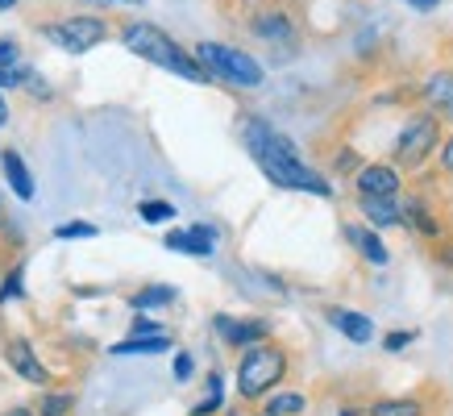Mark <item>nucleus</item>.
Instances as JSON below:
<instances>
[{"mask_svg":"<svg viewBox=\"0 0 453 416\" xmlns=\"http://www.w3.org/2000/svg\"><path fill=\"white\" fill-rule=\"evenodd\" d=\"M333 166H357L354 150H342V154H337V158H333Z\"/></svg>","mask_w":453,"mask_h":416,"instance_id":"2f4dec72","label":"nucleus"},{"mask_svg":"<svg viewBox=\"0 0 453 416\" xmlns=\"http://www.w3.org/2000/svg\"><path fill=\"white\" fill-rule=\"evenodd\" d=\"M100 229L92 221H67V225H58L55 229V237L58 242H71V237H96Z\"/></svg>","mask_w":453,"mask_h":416,"instance_id":"bb28decb","label":"nucleus"},{"mask_svg":"<svg viewBox=\"0 0 453 416\" xmlns=\"http://www.w3.org/2000/svg\"><path fill=\"white\" fill-rule=\"evenodd\" d=\"M437 158H441V175H445V180H453V134H449L445 142H441Z\"/></svg>","mask_w":453,"mask_h":416,"instance_id":"c85d7f7f","label":"nucleus"},{"mask_svg":"<svg viewBox=\"0 0 453 416\" xmlns=\"http://www.w3.org/2000/svg\"><path fill=\"white\" fill-rule=\"evenodd\" d=\"M354 188H357V196H399L403 175H399L395 163H366V166H357Z\"/></svg>","mask_w":453,"mask_h":416,"instance_id":"0eeeda50","label":"nucleus"},{"mask_svg":"<svg viewBox=\"0 0 453 416\" xmlns=\"http://www.w3.org/2000/svg\"><path fill=\"white\" fill-rule=\"evenodd\" d=\"M250 29H254L266 46H279V42L291 46V42H296V26H291V17L283 13V9H262V13L250 21Z\"/></svg>","mask_w":453,"mask_h":416,"instance_id":"2eb2a0df","label":"nucleus"},{"mask_svg":"<svg viewBox=\"0 0 453 416\" xmlns=\"http://www.w3.org/2000/svg\"><path fill=\"white\" fill-rule=\"evenodd\" d=\"M192 371H196L192 354H175V379H179V383H188V379H192Z\"/></svg>","mask_w":453,"mask_h":416,"instance_id":"c756f323","label":"nucleus"},{"mask_svg":"<svg viewBox=\"0 0 453 416\" xmlns=\"http://www.w3.org/2000/svg\"><path fill=\"white\" fill-rule=\"evenodd\" d=\"M329 320L333 329H342L345 342H354V346H371L374 342V320L354 312V308H329Z\"/></svg>","mask_w":453,"mask_h":416,"instance_id":"dca6fc26","label":"nucleus"},{"mask_svg":"<svg viewBox=\"0 0 453 416\" xmlns=\"http://www.w3.org/2000/svg\"><path fill=\"white\" fill-rule=\"evenodd\" d=\"M121 42L138 58L171 71V75H183V80H192V83H212V75L204 71V63H200L196 55H188L166 29L150 26V21H129V26L121 29Z\"/></svg>","mask_w":453,"mask_h":416,"instance_id":"f03ea898","label":"nucleus"},{"mask_svg":"<svg viewBox=\"0 0 453 416\" xmlns=\"http://www.w3.org/2000/svg\"><path fill=\"white\" fill-rule=\"evenodd\" d=\"M17 0H0V13H4V9H13Z\"/></svg>","mask_w":453,"mask_h":416,"instance_id":"e433bc0d","label":"nucleus"},{"mask_svg":"<svg viewBox=\"0 0 453 416\" xmlns=\"http://www.w3.org/2000/svg\"><path fill=\"white\" fill-rule=\"evenodd\" d=\"M0 175H4L9 192H13L21 204H29V200L38 196V183H34V175H29L26 158H21L17 150H0Z\"/></svg>","mask_w":453,"mask_h":416,"instance_id":"9b49d317","label":"nucleus"},{"mask_svg":"<svg viewBox=\"0 0 453 416\" xmlns=\"http://www.w3.org/2000/svg\"><path fill=\"white\" fill-rule=\"evenodd\" d=\"M342 416H362V412H357V408H342Z\"/></svg>","mask_w":453,"mask_h":416,"instance_id":"4c0bfd02","label":"nucleus"},{"mask_svg":"<svg viewBox=\"0 0 453 416\" xmlns=\"http://www.w3.org/2000/svg\"><path fill=\"white\" fill-rule=\"evenodd\" d=\"M163 242H166V250H175V254L208 258V254L217 250V229H208V225H192V229H171Z\"/></svg>","mask_w":453,"mask_h":416,"instance_id":"9d476101","label":"nucleus"},{"mask_svg":"<svg viewBox=\"0 0 453 416\" xmlns=\"http://www.w3.org/2000/svg\"><path fill=\"white\" fill-rule=\"evenodd\" d=\"M134 333H166L163 325H158V320H146V317H138L134 320Z\"/></svg>","mask_w":453,"mask_h":416,"instance_id":"7c9ffc66","label":"nucleus"},{"mask_svg":"<svg viewBox=\"0 0 453 416\" xmlns=\"http://www.w3.org/2000/svg\"><path fill=\"white\" fill-rule=\"evenodd\" d=\"M242 138H246L250 158L262 166V175L275 183V188H288V192H312V196H333L329 180H325V175H316L312 166L296 154V142L283 138L279 129H271V121H262V117H246Z\"/></svg>","mask_w":453,"mask_h":416,"instance_id":"f257e3e1","label":"nucleus"},{"mask_svg":"<svg viewBox=\"0 0 453 416\" xmlns=\"http://www.w3.org/2000/svg\"><path fill=\"white\" fill-rule=\"evenodd\" d=\"M9 121V100H4V92H0V125Z\"/></svg>","mask_w":453,"mask_h":416,"instance_id":"72a5a7b5","label":"nucleus"},{"mask_svg":"<svg viewBox=\"0 0 453 416\" xmlns=\"http://www.w3.org/2000/svg\"><path fill=\"white\" fill-rule=\"evenodd\" d=\"M357 208H362L366 225H374V229L403 225V204H399V196H357Z\"/></svg>","mask_w":453,"mask_h":416,"instance_id":"4468645a","label":"nucleus"},{"mask_svg":"<svg viewBox=\"0 0 453 416\" xmlns=\"http://www.w3.org/2000/svg\"><path fill=\"white\" fill-rule=\"evenodd\" d=\"M220 404H225V379H220V374H208V396L192 408V416H217Z\"/></svg>","mask_w":453,"mask_h":416,"instance_id":"412c9836","label":"nucleus"},{"mask_svg":"<svg viewBox=\"0 0 453 416\" xmlns=\"http://www.w3.org/2000/svg\"><path fill=\"white\" fill-rule=\"evenodd\" d=\"M258 416H275V412H258Z\"/></svg>","mask_w":453,"mask_h":416,"instance_id":"ea45409f","label":"nucleus"},{"mask_svg":"<svg viewBox=\"0 0 453 416\" xmlns=\"http://www.w3.org/2000/svg\"><path fill=\"white\" fill-rule=\"evenodd\" d=\"M175 296H179L175 288H166V283H150V288H142L129 304L138 308V312L142 308H166V304H175Z\"/></svg>","mask_w":453,"mask_h":416,"instance_id":"aec40b11","label":"nucleus"},{"mask_svg":"<svg viewBox=\"0 0 453 416\" xmlns=\"http://www.w3.org/2000/svg\"><path fill=\"white\" fill-rule=\"evenodd\" d=\"M412 9H420V13H428V9H437V0H408Z\"/></svg>","mask_w":453,"mask_h":416,"instance_id":"473e14b6","label":"nucleus"},{"mask_svg":"<svg viewBox=\"0 0 453 416\" xmlns=\"http://www.w3.org/2000/svg\"><path fill=\"white\" fill-rule=\"evenodd\" d=\"M196 58L204 63V71L220 83H234V88H258L262 83V63L237 46H225V42H200L196 46Z\"/></svg>","mask_w":453,"mask_h":416,"instance_id":"20e7f679","label":"nucleus"},{"mask_svg":"<svg viewBox=\"0 0 453 416\" xmlns=\"http://www.w3.org/2000/svg\"><path fill=\"white\" fill-rule=\"evenodd\" d=\"M403 225H408V229H416L420 237H428V242H437V237H441L437 212H433V204H428V200H420V196H408V200H403Z\"/></svg>","mask_w":453,"mask_h":416,"instance_id":"f3484780","label":"nucleus"},{"mask_svg":"<svg viewBox=\"0 0 453 416\" xmlns=\"http://www.w3.org/2000/svg\"><path fill=\"white\" fill-rule=\"evenodd\" d=\"M412 342H416V333H412V329H395V333H387V337H383V346L391 350V354H399V350L412 346Z\"/></svg>","mask_w":453,"mask_h":416,"instance_id":"cd10ccee","label":"nucleus"},{"mask_svg":"<svg viewBox=\"0 0 453 416\" xmlns=\"http://www.w3.org/2000/svg\"><path fill=\"white\" fill-rule=\"evenodd\" d=\"M437 150H441V117H433V112H416L412 121L395 134L391 163H395L399 171H420Z\"/></svg>","mask_w":453,"mask_h":416,"instance_id":"39448f33","label":"nucleus"},{"mask_svg":"<svg viewBox=\"0 0 453 416\" xmlns=\"http://www.w3.org/2000/svg\"><path fill=\"white\" fill-rule=\"evenodd\" d=\"M9 225V208H4V192H0V229Z\"/></svg>","mask_w":453,"mask_h":416,"instance_id":"f704fd0d","label":"nucleus"},{"mask_svg":"<svg viewBox=\"0 0 453 416\" xmlns=\"http://www.w3.org/2000/svg\"><path fill=\"white\" fill-rule=\"evenodd\" d=\"M303 408H308V400H303L300 391H279V396H271V404H266V412H275V416H300Z\"/></svg>","mask_w":453,"mask_h":416,"instance_id":"5701e85b","label":"nucleus"},{"mask_svg":"<svg viewBox=\"0 0 453 416\" xmlns=\"http://www.w3.org/2000/svg\"><path fill=\"white\" fill-rule=\"evenodd\" d=\"M4 416H38V412H34V408H9Z\"/></svg>","mask_w":453,"mask_h":416,"instance_id":"c9c22d12","label":"nucleus"},{"mask_svg":"<svg viewBox=\"0 0 453 416\" xmlns=\"http://www.w3.org/2000/svg\"><path fill=\"white\" fill-rule=\"evenodd\" d=\"M345 242L366 258L371 266H387L391 263V250L383 246V237H379V229L374 225H345Z\"/></svg>","mask_w":453,"mask_h":416,"instance_id":"ddd939ff","label":"nucleus"},{"mask_svg":"<svg viewBox=\"0 0 453 416\" xmlns=\"http://www.w3.org/2000/svg\"><path fill=\"white\" fill-rule=\"evenodd\" d=\"M291 358L288 350L275 346V342H262V346L246 350L242 362H237V396L242 400H262L288 379Z\"/></svg>","mask_w":453,"mask_h":416,"instance_id":"7ed1b4c3","label":"nucleus"},{"mask_svg":"<svg viewBox=\"0 0 453 416\" xmlns=\"http://www.w3.org/2000/svg\"><path fill=\"white\" fill-rule=\"evenodd\" d=\"M42 34L55 42L58 50H67V55H88L92 46H100V42L109 38V21L92 13H80V17H67V21L42 26Z\"/></svg>","mask_w":453,"mask_h":416,"instance_id":"423d86ee","label":"nucleus"},{"mask_svg":"<svg viewBox=\"0 0 453 416\" xmlns=\"http://www.w3.org/2000/svg\"><path fill=\"white\" fill-rule=\"evenodd\" d=\"M125 4H146V0H125Z\"/></svg>","mask_w":453,"mask_h":416,"instance_id":"58836bf2","label":"nucleus"},{"mask_svg":"<svg viewBox=\"0 0 453 416\" xmlns=\"http://www.w3.org/2000/svg\"><path fill=\"white\" fill-rule=\"evenodd\" d=\"M171 350V337L166 333H129V342H117L112 354L125 358V354H166Z\"/></svg>","mask_w":453,"mask_h":416,"instance_id":"a211bd4d","label":"nucleus"},{"mask_svg":"<svg viewBox=\"0 0 453 416\" xmlns=\"http://www.w3.org/2000/svg\"><path fill=\"white\" fill-rule=\"evenodd\" d=\"M212 329L220 333V342L234 350H254L262 346L266 337H271V325L266 320H234V317H217L212 320Z\"/></svg>","mask_w":453,"mask_h":416,"instance_id":"6e6552de","label":"nucleus"},{"mask_svg":"<svg viewBox=\"0 0 453 416\" xmlns=\"http://www.w3.org/2000/svg\"><path fill=\"white\" fill-rule=\"evenodd\" d=\"M175 212L179 208L171 204V200H142L138 204V217L146 225H166V221H175Z\"/></svg>","mask_w":453,"mask_h":416,"instance_id":"4be33fe9","label":"nucleus"},{"mask_svg":"<svg viewBox=\"0 0 453 416\" xmlns=\"http://www.w3.org/2000/svg\"><path fill=\"white\" fill-rule=\"evenodd\" d=\"M425 104H428V112H433V117L453 121V71L449 67H437L425 80Z\"/></svg>","mask_w":453,"mask_h":416,"instance_id":"f8f14e48","label":"nucleus"},{"mask_svg":"<svg viewBox=\"0 0 453 416\" xmlns=\"http://www.w3.org/2000/svg\"><path fill=\"white\" fill-rule=\"evenodd\" d=\"M75 404L71 391H46L38 400V416H67V408Z\"/></svg>","mask_w":453,"mask_h":416,"instance_id":"b1692460","label":"nucleus"},{"mask_svg":"<svg viewBox=\"0 0 453 416\" xmlns=\"http://www.w3.org/2000/svg\"><path fill=\"white\" fill-rule=\"evenodd\" d=\"M371 416H425V404L416 396H399V400H374Z\"/></svg>","mask_w":453,"mask_h":416,"instance_id":"6ab92c4d","label":"nucleus"},{"mask_svg":"<svg viewBox=\"0 0 453 416\" xmlns=\"http://www.w3.org/2000/svg\"><path fill=\"white\" fill-rule=\"evenodd\" d=\"M29 75H34V71H29L26 63H9V67H0V92H9V88H26Z\"/></svg>","mask_w":453,"mask_h":416,"instance_id":"393cba45","label":"nucleus"},{"mask_svg":"<svg viewBox=\"0 0 453 416\" xmlns=\"http://www.w3.org/2000/svg\"><path fill=\"white\" fill-rule=\"evenodd\" d=\"M4 362H9V366H13L26 383H38V388H46V383H50L46 362L34 354V346H29L26 337H9V342H4Z\"/></svg>","mask_w":453,"mask_h":416,"instance_id":"1a4fd4ad","label":"nucleus"},{"mask_svg":"<svg viewBox=\"0 0 453 416\" xmlns=\"http://www.w3.org/2000/svg\"><path fill=\"white\" fill-rule=\"evenodd\" d=\"M21 291H26V266H13L9 279L0 283V304H4V300H13V296H21Z\"/></svg>","mask_w":453,"mask_h":416,"instance_id":"a878e982","label":"nucleus"}]
</instances>
